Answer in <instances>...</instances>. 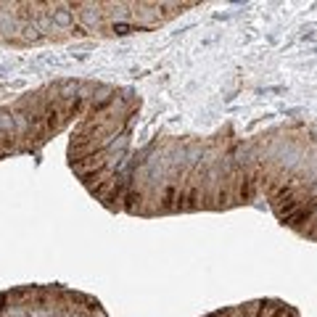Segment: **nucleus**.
I'll return each instance as SVG.
<instances>
[{
  "instance_id": "7ed1b4c3",
  "label": "nucleus",
  "mask_w": 317,
  "mask_h": 317,
  "mask_svg": "<svg viewBox=\"0 0 317 317\" xmlns=\"http://www.w3.org/2000/svg\"><path fill=\"white\" fill-rule=\"evenodd\" d=\"M143 27H132V24H114L111 27V32L114 34H130V32H140Z\"/></svg>"
},
{
  "instance_id": "f03ea898",
  "label": "nucleus",
  "mask_w": 317,
  "mask_h": 317,
  "mask_svg": "<svg viewBox=\"0 0 317 317\" xmlns=\"http://www.w3.org/2000/svg\"><path fill=\"white\" fill-rule=\"evenodd\" d=\"M53 21L58 27H69L72 24V14H69V11H53Z\"/></svg>"
},
{
  "instance_id": "f257e3e1",
  "label": "nucleus",
  "mask_w": 317,
  "mask_h": 317,
  "mask_svg": "<svg viewBox=\"0 0 317 317\" xmlns=\"http://www.w3.org/2000/svg\"><path fill=\"white\" fill-rule=\"evenodd\" d=\"M122 201H124V209H127V211H135V209H140V201H143V193H140V191H135V188H130V191L124 193V198H122Z\"/></svg>"
}]
</instances>
